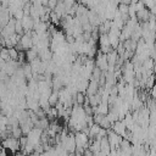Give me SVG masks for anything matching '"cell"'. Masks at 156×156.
<instances>
[{
	"mask_svg": "<svg viewBox=\"0 0 156 156\" xmlns=\"http://www.w3.org/2000/svg\"><path fill=\"white\" fill-rule=\"evenodd\" d=\"M0 57H1L4 61H6V62L11 61V60H10V55H9V49H7V48H1V50H0Z\"/></svg>",
	"mask_w": 156,
	"mask_h": 156,
	"instance_id": "cell-6",
	"label": "cell"
},
{
	"mask_svg": "<svg viewBox=\"0 0 156 156\" xmlns=\"http://www.w3.org/2000/svg\"><path fill=\"white\" fill-rule=\"evenodd\" d=\"M18 50L16 48H11L9 49V55H10V60L11 61H17L18 62Z\"/></svg>",
	"mask_w": 156,
	"mask_h": 156,
	"instance_id": "cell-5",
	"label": "cell"
},
{
	"mask_svg": "<svg viewBox=\"0 0 156 156\" xmlns=\"http://www.w3.org/2000/svg\"><path fill=\"white\" fill-rule=\"evenodd\" d=\"M5 65H6V61H4V60L0 57V69H4Z\"/></svg>",
	"mask_w": 156,
	"mask_h": 156,
	"instance_id": "cell-7",
	"label": "cell"
},
{
	"mask_svg": "<svg viewBox=\"0 0 156 156\" xmlns=\"http://www.w3.org/2000/svg\"><path fill=\"white\" fill-rule=\"evenodd\" d=\"M98 90H99V82L96 80H89V85H88V89H87V93L88 95H95L98 94Z\"/></svg>",
	"mask_w": 156,
	"mask_h": 156,
	"instance_id": "cell-2",
	"label": "cell"
},
{
	"mask_svg": "<svg viewBox=\"0 0 156 156\" xmlns=\"http://www.w3.org/2000/svg\"><path fill=\"white\" fill-rule=\"evenodd\" d=\"M101 127L98 124H93L91 127H89V139H95L100 132Z\"/></svg>",
	"mask_w": 156,
	"mask_h": 156,
	"instance_id": "cell-3",
	"label": "cell"
},
{
	"mask_svg": "<svg viewBox=\"0 0 156 156\" xmlns=\"http://www.w3.org/2000/svg\"><path fill=\"white\" fill-rule=\"evenodd\" d=\"M154 78H155V83H156V76H155V77H154Z\"/></svg>",
	"mask_w": 156,
	"mask_h": 156,
	"instance_id": "cell-9",
	"label": "cell"
},
{
	"mask_svg": "<svg viewBox=\"0 0 156 156\" xmlns=\"http://www.w3.org/2000/svg\"><path fill=\"white\" fill-rule=\"evenodd\" d=\"M21 22H22V26H23L24 32H29L30 29L34 28V20L30 16H24Z\"/></svg>",
	"mask_w": 156,
	"mask_h": 156,
	"instance_id": "cell-1",
	"label": "cell"
},
{
	"mask_svg": "<svg viewBox=\"0 0 156 156\" xmlns=\"http://www.w3.org/2000/svg\"><path fill=\"white\" fill-rule=\"evenodd\" d=\"M29 156H41V155H40V154H38V152H32Z\"/></svg>",
	"mask_w": 156,
	"mask_h": 156,
	"instance_id": "cell-8",
	"label": "cell"
},
{
	"mask_svg": "<svg viewBox=\"0 0 156 156\" xmlns=\"http://www.w3.org/2000/svg\"><path fill=\"white\" fill-rule=\"evenodd\" d=\"M22 129H21V127L20 126H17V127H13L12 129H11V136L12 138H15V139H20L21 136H22Z\"/></svg>",
	"mask_w": 156,
	"mask_h": 156,
	"instance_id": "cell-4",
	"label": "cell"
}]
</instances>
